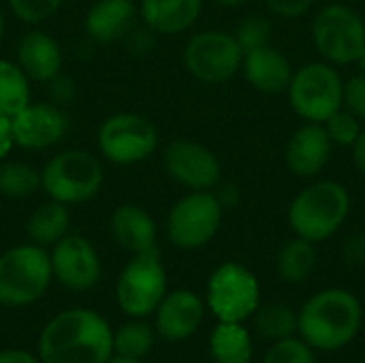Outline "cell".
<instances>
[{
	"label": "cell",
	"mask_w": 365,
	"mask_h": 363,
	"mask_svg": "<svg viewBox=\"0 0 365 363\" xmlns=\"http://www.w3.org/2000/svg\"><path fill=\"white\" fill-rule=\"evenodd\" d=\"M98 150L113 165H137L148 160L158 148L154 122L139 113L109 116L98 128Z\"/></svg>",
	"instance_id": "obj_11"
},
{
	"label": "cell",
	"mask_w": 365,
	"mask_h": 363,
	"mask_svg": "<svg viewBox=\"0 0 365 363\" xmlns=\"http://www.w3.org/2000/svg\"><path fill=\"white\" fill-rule=\"evenodd\" d=\"M331 139L323 124L308 122L299 126L287 145V165L299 178H314L331 156Z\"/></svg>",
	"instance_id": "obj_17"
},
{
	"label": "cell",
	"mask_w": 365,
	"mask_h": 363,
	"mask_svg": "<svg viewBox=\"0 0 365 363\" xmlns=\"http://www.w3.org/2000/svg\"><path fill=\"white\" fill-rule=\"evenodd\" d=\"M71 227V212L68 205L60 203V201H45L41 203L28 218L26 225V233L28 240L41 248L53 246L56 242H60Z\"/></svg>",
	"instance_id": "obj_23"
},
{
	"label": "cell",
	"mask_w": 365,
	"mask_h": 363,
	"mask_svg": "<svg viewBox=\"0 0 365 363\" xmlns=\"http://www.w3.org/2000/svg\"><path fill=\"white\" fill-rule=\"evenodd\" d=\"M244 51L235 36L222 30L195 34L184 47L186 71L203 83H222L242 68Z\"/></svg>",
	"instance_id": "obj_12"
},
{
	"label": "cell",
	"mask_w": 365,
	"mask_h": 363,
	"mask_svg": "<svg viewBox=\"0 0 365 363\" xmlns=\"http://www.w3.org/2000/svg\"><path fill=\"white\" fill-rule=\"evenodd\" d=\"M259 280L242 263H222L207 280V308L218 321L244 323L259 308Z\"/></svg>",
	"instance_id": "obj_9"
},
{
	"label": "cell",
	"mask_w": 365,
	"mask_h": 363,
	"mask_svg": "<svg viewBox=\"0 0 365 363\" xmlns=\"http://www.w3.org/2000/svg\"><path fill=\"white\" fill-rule=\"evenodd\" d=\"M49 259L53 278L71 291H90L101 280V257L96 248L81 235L66 233L51 246Z\"/></svg>",
	"instance_id": "obj_14"
},
{
	"label": "cell",
	"mask_w": 365,
	"mask_h": 363,
	"mask_svg": "<svg viewBox=\"0 0 365 363\" xmlns=\"http://www.w3.org/2000/svg\"><path fill=\"white\" fill-rule=\"evenodd\" d=\"M107 363H143L141 359H133V357H120V355H115V357H111Z\"/></svg>",
	"instance_id": "obj_44"
},
{
	"label": "cell",
	"mask_w": 365,
	"mask_h": 363,
	"mask_svg": "<svg viewBox=\"0 0 365 363\" xmlns=\"http://www.w3.org/2000/svg\"><path fill=\"white\" fill-rule=\"evenodd\" d=\"M329 139L334 145H340V148H353L355 141L359 139L361 135V124H359V118H355L349 109H338L331 118H327L323 122Z\"/></svg>",
	"instance_id": "obj_30"
},
{
	"label": "cell",
	"mask_w": 365,
	"mask_h": 363,
	"mask_svg": "<svg viewBox=\"0 0 365 363\" xmlns=\"http://www.w3.org/2000/svg\"><path fill=\"white\" fill-rule=\"evenodd\" d=\"M49 252L32 242L0 255V306L24 308L41 300L51 282Z\"/></svg>",
	"instance_id": "obj_4"
},
{
	"label": "cell",
	"mask_w": 365,
	"mask_h": 363,
	"mask_svg": "<svg viewBox=\"0 0 365 363\" xmlns=\"http://www.w3.org/2000/svg\"><path fill=\"white\" fill-rule=\"evenodd\" d=\"M124 39H126L128 51L135 53V56H145V53L156 45V32L150 30L148 26H145V28H139V30L133 28Z\"/></svg>",
	"instance_id": "obj_35"
},
{
	"label": "cell",
	"mask_w": 365,
	"mask_h": 363,
	"mask_svg": "<svg viewBox=\"0 0 365 363\" xmlns=\"http://www.w3.org/2000/svg\"><path fill=\"white\" fill-rule=\"evenodd\" d=\"M15 145L24 150H47L62 141L68 131L66 113L51 103H30L11 118Z\"/></svg>",
	"instance_id": "obj_15"
},
{
	"label": "cell",
	"mask_w": 365,
	"mask_h": 363,
	"mask_svg": "<svg viewBox=\"0 0 365 363\" xmlns=\"http://www.w3.org/2000/svg\"><path fill=\"white\" fill-rule=\"evenodd\" d=\"M203 300L186 289L167 293L156 308V332L167 342L188 340L203 323Z\"/></svg>",
	"instance_id": "obj_16"
},
{
	"label": "cell",
	"mask_w": 365,
	"mask_h": 363,
	"mask_svg": "<svg viewBox=\"0 0 365 363\" xmlns=\"http://www.w3.org/2000/svg\"><path fill=\"white\" fill-rule=\"evenodd\" d=\"M312 41L317 51L329 64L346 66L355 62L364 49V19L346 4H327L312 21Z\"/></svg>",
	"instance_id": "obj_8"
},
{
	"label": "cell",
	"mask_w": 365,
	"mask_h": 363,
	"mask_svg": "<svg viewBox=\"0 0 365 363\" xmlns=\"http://www.w3.org/2000/svg\"><path fill=\"white\" fill-rule=\"evenodd\" d=\"M361 363H365V362H361Z\"/></svg>",
	"instance_id": "obj_47"
},
{
	"label": "cell",
	"mask_w": 365,
	"mask_h": 363,
	"mask_svg": "<svg viewBox=\"0 0 365 363\" xmlns=\"http://www.w3.org/2000/svg\"><path fill=\"white\" fill-rule=\"evenodd\" d=\"M214 195H216L218 203L222 205V210L235 208L240 203V199H242V193H240V188L235 184H222V186H218V190Z\"/></svg>",
	"instance_id": "obj_39"
},
{
	"label": "cell",
	"mask_w": 365,
	"mask_h": 363,
	"mask_svg": "<svg viewBox=\"0 0 365 363\" xmlns=\"http://www.w3.org/2000/svg\"><path fill=\"white\" fill-rule=\"evenodd\" d=\"M62 0H9V6L17 19L24 24H41L49 19L58 9Z\"/></svg>",
	"instance_id": "obj_33"
},
{
	"label": "cell",
	"mask_w": 365,
	"mask_h": 363,
	"mask_svg": "<svg viewBox=\"0 0 365 363\" xmlns=\"http://www.w3.org/2000/svg\"><path fill=\"white\" fill-rule=\"evenodd\" d=\"M235 41L237 45L242 47V51H250V49H257L261 45H267L269 43V36H272V24L269 19H265L263 15H248L235 30Z\"/></svg>",
	"instance_id": "obj_32"
},
{
	"label": "cell",
	"mask_w": 365,
	"mask_h": 363,
	"mask_svg": "<svg viewBox=\"0 0 365 363\" xmlns=\"http://www.w3.org/2000/svg\"><path fill=\"white\" fill-rule=\"evenodd\" d=\"M165 295L167 270L158 250L133 255L115 285V302L120 310L130 319H145L156 312Z\"/></svg>",
	"instance_id": "obj_7"
},
{
	"label": "cell",
	"mask_w": 365,
	"mask_h": 363,
	"mask_svg": "<svg viewBox=\"0 0 365 363\" xmlns=\"http://www.w3.org/2000/svg\"><path fill=\"white\" fill-rule=\"evenodd\" d=\"M30 101V79L17 62L0 60V116L15 118Z\"/></svg>",
	"instance_id": "obj_26"
},
{
	"label": "cell",
	"mask_w": 365,
	"mask_h": 363,
	"mask_svg": "<svg viewBox=\"0 0 365 363\" xmlns=\"http://www.w3.org/2000/svg\"><path fill=\"white\" fill-rule=\"evenodd\" d=\"M163 163L169 178L184 188L212 190L220 184V160L203 143L190 139H175L165 148Z\"/></svg>",
	"instance_id": "obj_13"
},
{
	"label": "cell",
	"mask_w": 365,
	"mask_h": 363,
	"mask_svg": "<svg viewBox=\"0 0 365 363\" xmlns=\"http://www.w3.org/2000/svg\"><path fill=\"white\" fill-rule=\"evenodd\" d=\"M342 105H346V109L359 118L365 120V75L359 73L355 77H351L346 83H344V101Z\"/></svg>",
	"instance_id": "obj_34"
},
{
	"label": "cell",
	"mask_w": 365,
	"mask_h": 363,
	"mask_svg": "<svg viewBox=\"0 0 365 363\" xmlns=\"http://www.w3.org/2000/svg\"><path fill=\"white\" fill-rule=\"evenodd\" d=\"M210 355L214 363H250L252 338L242 323L220 321L210 336Z\"/></svg>",
	"instance_id": "obj_24"
},
{
	"label": "cell",
	"mask_w": 365,
	"mask_h": 363,
	"mask_svg": "<svg viewBox=\"0 0 365 363\" xmlns=\"http://www.w3.org/2000/svg\"><path fill=\"white\" fill-rule=\"evenodd\" d=\"M154 347V329L135 319L113 332V355L143 359Z\"/></svg>",
	"instance_id": "obj_28"
},
{
	"label": "cell",
	"mask_w": 365,
	"mask_h": 363,
	"mask_svg": "<svg viewBox=\"0 0 365 363\" xmlns=\"http://www.w3.org/2000/svg\"><path fill=\"white\" fill-rule=\"evenodd\" d=\"M111 235L130 255H141L156 248V223L139 205L124 203L111 214Z\"/></svg>",
	"instance_id": "obj_21"
},
{
	"label": "cell",
	"mask_w": 365,
	"mask_h": 363,
	"mask_svg": "<svg viewBox=\"0 0 365 363\" xmlns=\"http://www.w3.org/2000/svg\"><path fill=\"white\" fill-rule=\"evenodd\" d=\"M137 19L133 0H96L86 13V32L98 43H115L124 39Z\"/></svg>",
	"instance_id": "obj_20"
},
{
	"label": "cell",
	"mask_w": 365,
	"mask_h": 363,
	"mask_svg": "<svg viewBox=\"0 0 365 363\" xmlns=\"http://www.w3.org/2000/svg\"><path fill=\"white\" fill-rule=\"evenodd\" d=\"M255 332L272 342L293 338L297 334V312L282 302L265 304L255 310Z\"/></svg>",
	"instance_id": "obj_27"
},
{
	"label": "cell",
	"mask_w": 365,
	"mask_h": 363,
	"mask_svg": "<svg viewBox=\"0 0 365 363\" xmlns=\"http://www.w3.org/2000/svg\"><path fill=\"white\" fill-rule=\"evenodd\" d=\"M113 355V332L94 310L71 308L56 315L41 332V363H107Z\"/></svg>",
	"instance_id": "obj_1"
},
{
	"label": "cell",
	"mask_w": 365,
	"mask_h": 363,
	"mask_svg": "<svg viewBox=\"0 0 365 363\" xmlns=\"http://www.w3.org/2000/svg\"><path fill=\"white\" fill-rule=\"evenodd\" d=\"M101 160L86 150H64L51 156L41 171V188L64 205L90 201L103 186Z\"/></svg>",
	"instance_id": "obj_5"
},
{
	"label": "cell",
	"mask_w": 365,
	"mask_h": 363,
	"mask_svg": "<svg viewBox=\"0 0 365 363\" xmlns=\"http://www.w3.org/2000/svg\"><path fill=\"white\" fill-rule=\"evenodd\" d=\"M222 205L210 190L184 195L167 216V237L182 250H195L214 240L222 223Z\"/></svg>",
	"instance_id": "obj_10"
},
{
	"label": "cell",
	"mask_w": 365,
	"mask_h": 363,
	"mask_svg": "<svg viewBox=\"0 0 365 363\" xmlns=\"http://www.w3.org/2000/svg\"><path fill=\"white\" fill-rule=\"evenodd\" d=\"M265 2L272 9V13L280 17H299L314 4V0H265Z\"/></svg>",
	"instance_id": "obj_36"
},
{
	"label": "cell",
	"mask_w": 365,
	"mask_h": 363,
	"mask_svg": "<svg viewBox=\"0 0 365 363\" xmlns=\"http://www.w3.org/2000/svg\"><path fill=\"white\" fill-rule=\"evenodd\" d=\"M17 64L30 81L49 83L62 71V49L47 32L32 30L17 45Z\"/></svg>",
	"instance_id": "obj_19"
},
{
	"label": "cell",
	"mask_w": 365,
	"mask_h": 363,
	"mask_svg": "<svg viewBox=\"0 0 365 363\" xmlns=\"http://www.w3.org/2000/svg\"><path fill=\"white\" fill-rule=\"evenodd\" d=\"M293 111L306 120L323 124L344 101V81L329 62H310L293 73L287 88Z\"/></svg>",
	"instance_id": "obj_6"
},
{
	"label": "cell",
	"mask_w": 365,
	"mask_h": 363,
	"mask_svg": "<svg viewBox=\"0 0 365 363\" xmlns=\"http://www.w3.org/2000/svg\"><path fill=\"white\" fill-rule=\"evenodd\" d=\"M0 363H41V359L24 349H4L0 351Z\"/></svg>",
	"instance_id": "obj_41"
},
{
	"label": "cell",
	"mask_w": 365,
	"mask_h": 363,
	"mask_svg": "<svg viewBox=\"0 0 365 363\" xmlns=\"http://www.w3.org/2000/svg\"><path fill=\"white\" fill-rule=\"evenodd\" d=\"M342 259L351 267H364L365 265V233H357L346 240L342 248Z\"/></svg>",
	"instance_id": "obj_37"
},
{
	"label": "cell",
	"mask_w": 365,
	"mask_h": 363,
	"mask_svg": "<svg viewBox=\"0 0 365 363\" xmlns=\"http://www.w3.org/2000/svg\"><path fill=\"white\" fill-rule=\"evenodd\" d=\"M212 2L218 4V6H225V9H235V6L244 4L246 0H212Z\"/></svg>",
	"instance_id": "obj_43"
},
{
	"label": "cell",
	"mask_w": 365,
	"mask_h": 363,
	"mask_svg": "<svg viewBox=\"0 0 365 363\" xmlns=\"http://www.w3.org/2000/svg\"><path fill=\"white\" fill-rule=\"evenodd\" d=\"M364 308L344 289H325L312 295L297 315V332L314 351H340L361 329Z\"/></svg>",
	"instance_id": "obj_2"
},
{
	"label": "cell",
	"mask_w": 365,
	"mask_h": 363,
	"mask_svg": "<svg viewBox=\"0 0 365 363\" xmlns=\"http://www.w3.org/2000/svg\"><path fill=\"white\" fill-rule=\"evenodd\" d=\"M2 36H4V13L0 9V41H2Z\"/></svg>",
	"instance_id": "obj_46"
},
{
	"label": "cell",
	"mask_w": 365,
	"mask_h": 363,
	"mask_svg": "<svg viewBox=\"0 0 365 363\" xmlns=\"http://www.w3.org/2000/svg\"><path fill=\"white\" fill-rule=\"evenodd\" d=\"M41 186V171L21 160L0 163V195L9 199L30 197Z\"/></svg>",
	"instance_id": "obj_29"
},
{
	"label": "cell",
	"mask_w": 365,
	"mask_h": 363,
	"mask_svg": "<svg viewBox=\"0 0 365 363\" xmlns=\"http://www.w3.org/2000/svg\"><path fill=\"white\" fill-rule=\"evenodd\" d=\"M317 263H319V255H317L314 244L304 237H295L280 248L278 259H276V270L284 282L299 285L312 276V272L317 270Z\"/></svg>",
	"instance_id": "obj_25"
},
{
	"label": "cell",
	"mask_w": 365,
	"mask_h": 363,
	"mask_svg": "<svg viewBox=\"0 0 365 363\" xmlns=\"http://www.w3.org/2000/svg\"><path fill=\"white\" fill-rule=\"evenodd\" d=\"M203 0H141L143 24L156 34L186 32L201 15Z\"/></svg>",
	"instance_id": "obj_22"
},
{
	"label": "cell",
	"mask_w": 365,
	"mask_h": 363,
	"mask_svg": "<svg viewBox=\"0 0 365 363\" xmlns=\"http://www.w3.org/2000/svg\"><path fill=\"white\" fill-rule=\"evenodd\" d=\"M49 83H51V96H53L56 101L66 103V101H71V98H73L75 88H73V81H71V79H66V77L58 75V77H53Z\"/></svg>",
	"instance_id": "obj_38"
},
{
	"label": "cell",
	"mask_w": 365,
	"mask_h": 363,
	"mask_svg": "<svg viewBox=\"0 0 365 363\" xmlns=\"http://www.w3.org/2000/svg\"><path fill=\"white\" fill-rule=\"evenodd\" d=\"M355 62H357L359 71H361V73L365 75V45H364V49L359 51V56H357V60H355Z\"/></svg>",
	"instance_id": "obj_45"
},
{
	"label": "cell",
	"mask_w": 365,
	"mask_h": 363,
	"mask_svg": "<svg viewBox=\"0 0 365 363\" xmlns=\"http://www.w3.org/2000/svg\"><path fill=\"white\" fill-rule=\"evenodd\" d=\"M242 71L246 81L263 94L284 92L293 77L289 58L269 43L246 51L242 58Z\"/></svg>",
	"instance_id": "obj_18"
},
{
	"label": "cell",
	"mask_w": 365,
	"mask_h": 363,
	"mask_svg": "<svg viewBox=\"0 0 365 363\" xmlns=\"http://www.w3.org/2000/svg\"><path fill=\"white\" fill-rule=\"evenodd\" d=\"M353 158H355V167L359 169V173L365 178V131H361L359 139L353 145Z\"/></svg>",
	"instance_id": "obj_42"
},
{
	"label": "cell",
	"mask_w": 365,
	"mask_h": 363,
	"mask_svg": "<svg viewBox=\"0 0 365 363\" xmlns=\"http://www.w3.org/2000/svg\"><path fill=\"white\" fill-rule=\"evenodd\" d=\"M351 212V195L344 184L319 180L306 186L289 205V225L297 237L312 244L329 240Z\"/></svg>",
	"instance_id": "obj_3"
},
{
	"label": "cell",
	"mask_w": 365,
	"mask_h": 363,
	"mask_svg": "<svg viewBox=\"0 0 365 363\" xmlns=\"http://www.w3.org/2000/svg\"><path fill=\"white\" fill-rule=\"evenodd\" d=\"M263 363H317L314 349L302 338H284L269 347Z\"/></svg>",
	"instance_id": "obj_31"
},
{
	"label": "cell",
	"mask_w": 365,
	"mask_h": 363,
	"mask_svg": "<svg viewBox=\"0 0 365 363\" xmlns=\"http://www.w3.org/2000/svg\"><path fill=\"white\" fill-rule=\"evenodd\" d=\"M15 145L13 141V131H11V120L0 116V163L6 158V154L11 152V148Z\"/></svg>",
	"instance_id": "obj_40"
}]
</instances>
